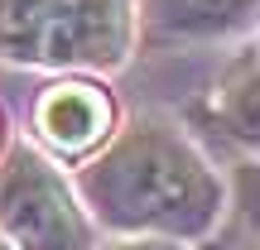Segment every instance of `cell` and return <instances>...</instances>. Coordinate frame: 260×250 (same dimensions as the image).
Wrapping results in <instances>:
<instances>
[{"label": "cell", "mask_w": 260, "mask_h": 250, "mask_svg": "<svg viewBox=\"0 0 260 250\" xmlns=\"http://www.w3.org/2000/svg\"><path fill=\"white\" fill-rule=\"evenodd\" d=\"M130 250H164V245H130Z\"/></svg>", "instance_id": "8"}, {"label": "cell", "mask_w": 260, "mask_h": 250, "mask_svg": "<svg viewBox=\"0 0 260 250\" xmlns=\"http://www.w3.org/2000/svg\"><path fill=\"white\" fill-rule=\"evenodd\" d=\"M130 0H0V58L39 67H116Z\"/></svg>", "instance_id": "2"}, {"label": "cell", "mask_w": 260, "mask_h": 250, "mask_svg": "<svg viewBox=\"0 0 260 250\" xmlns=\"http://www.w3.org/2000/svg\"><path fill=\"white\" fill-rule=\"evenodd\" d=\"M212 116L222 135L241 149H260V63H241L222 87H217Z\"/></svg>", "instance_id": "6"}, {"label": "cell", "mask_w": 260, "mask_h": 250, "mask_svg": "<svg viewBox=\"0 0 260 250\" xmlns=\"http://www.w3.org/2000/svg\"><path fill=\"white\" fill-rule=\"evenodd\" d=\"M0 231L19 250H87L73 193L29 145H15L0 168Z\"/></svg>", "instance_id": "3"}, {"label": "cell", "mask_w": 260, "mask_h": 250, "mask_svg": "<svg viewBox=\"0 0 260 250\" xmlns=\"http://www.w3.org/2000/svg\"><path fill=\"white\" fill-rule=\"evenodd\" d=\"M241 217H246V231L260 250V168H241Z\"/></svg>", "instance_id": "7"}, {"label": "cell", "mask_w": 260, "mask_h": 250, "mask_svg": "<svg viewBox=\"0 0 260 250\" xmlns=\"http://www.w3.org/2000/svg\"><path fill=\"white\" fill-rule=\"evenodd\" d=\"M111 96L102 87H87V82H58L39 96V135L48 139L53 149L63 154H82V149L102 145L106 130H111Z\"/></svg>", "instance_id": "4"}, {"label": "cell", "mask_w": 260, "mask_h": 250, "mask_svg": "<svg viewBox=\"0 0 260 250\" xmlns=\"http://www.w3.org/2000/svg\"><path fill=\"white\" fill-rule=\"evenodd\" d=\"M0 250H5V245H0Z\"/></svg>", "instance_id": "9"}, {"label": "cell", "mask_w": 260, "mask_h": 250, "mask_svg": "<svg viewBox=\"0 0 260 250\" xmlns=\"http://www.w3.org/2000/svg\"><path fill=\"white\" fill-rule=\"evenodd\" d=\"M92 212L116 231L203 236L222 212V183L169 121L145 116L82 168Z\"/></svg>", "instance_id": "1"}, {"label": "cell", "mask_w": 260, "mask_h": 250, "mask_svg": "<svg viewBox=\"0 0 260 250\" xmlns=\"http://www.w3.org/2000/svg\"><path fill=\"white\" fill-rule=\"evenodd\" d=\"M145 39H212L255 15L260 0H135Z\"/></svg>", "instance_id": "5"}]
</instances>
